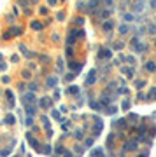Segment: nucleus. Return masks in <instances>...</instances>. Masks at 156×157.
Wrapping results in <instances>:
<instances>
[{
    "label": "nucleus",
    "instance_id": "nucleus-1",
    "mask_svg": "<svg viewBox=\"0 0 156 157\" xmlns=\"http://www.w3.org/2000/svg\"><path fill=\"white\" fill-rule=\"evenodd\" d=\"M111 58H112V52H111L109 47H102L98 51V60L100 61H107V60H111Z\"/></svg>",
    "mask_w": 156,
    "mask_h": 157
},
{
    "label": "nucleus",
    "instance_id": "nucleus-2",
    "mask_svg": "<svg viewBox=\"0 0 156 157\" xmlns=\"http://www.w3.org/2000/svg\"><path fill=\"white\" fill-rule=\"evenodd\" d=\"M96 82V70H91L86 77V86H93Z\"/></svg>",
    "mask_w": 156,
    "mask_h": 157
},
{
    "label": "nucleus",
    "instance_id": "nucleus-3",
    "mask_svg": "<svg viewBox=\"0 0 156 157\" xmlns=\"http://www.w3.org/2000/svg\"><path fill=\"white\" fill-rule=\"evenodd\" d=\"M102 30H104L105 33H109V31H112V30H114V23L111 21V19H107V21H105V23L102 25Z\"/></svg>",
    "mask_w": 156,
    "mask_h": 157
},
{
    "label": "nucleus",
    "instance_id": "nucleus-4",
    "mask_svg": "<svg viewBox=\"0 0 156 157\" xmlns=\"http://www.w3.org/2000/svg\"><path fill=\"white\" fill-rule=\"evenodd\" d=\"M23 101H32V103H35V101H37V98H35L33 93H28V94L23 96Z\"/></svg>",
    "mask_w": 156,
    "mask_h": 157
},
{
    "label": "nucleus",
    "instance_id": "nucleus-5",
    "mask_svg": "<svg viewBox=\"0 0 156 157\" xmlns=\"http://www.w3.org/2000/svg\"><path fill=\"white\" fill-rule=\"evenodd\" d=\"M111 101H112V98H109L107 94H104L102 100H100V105H102V107H107V105H111Z\"/></svg>",
    "mask_w": 156,
    "mask_h": 157
},
{
    "label": "nucleus",
    "instance_id": "nucleus-6",
    "mask_svg": "<svg viewBox=\"0 0 156 157\" xmlns=\"http://www.w3.org/2000/svg\"><path fill=\"white\" fill-rule=\"evenodd\" d=\"M46 84H47V87H54V86L58 84V77H49Z\"/></svg>",
    "mask_w": 156,
    "mask_h": 157
},
{
    "label": "nucleus",
    "instance_id": "nucleus-7",
    "mask_svg": "<svg viewBox=\"0 0 156 157\" xmlns=\"http://www.w3.org/2000/svg\"><path fill=\"white\" fill-rule=\"evenodd\" d=\"M137 141H130V143H126V147H125V150H130V152H133V150H137Z\"/></svg>",
    "mask_w": 156,
    "mask_h": 157
},
{
    "label": "nucleus",
    "instance_id": "nucleus-8",
    "mask_svg": "<svg viewBox=\"0 0 156 157\" xmlns=\"http://www.w3.org/2000/svg\"><path fill=\"white\" fill-rule=\"evenodd\" d=\"M41 107L49 108V107H51V98H42V100H41Z\"/></svg>",
    "mask_w": 156,
    "mask_h": 157
},
{
    "label": "nucleus",
    "instance_id": "nucleus-9",
    "mask_svg": "<svg viewBox=\"0 0 156 157\" xmlns=\"http://www.w3.org/2000/svg\"><path fill=\"white\" fill-rule=\"evenodd\" d=\"M70 31H72V33H74L77 38H83V37L86 35V31H84V30H70Z\"/></svg>",
    "mask_w": 156,
    "mask_h": 157
},
{
    "label": "nucleus",
    "instance_id": "nucleus-10",
    "mask_svg": "<svg viewBox=\"0 0 156 157\" xmlns=\"http://www.w3.org/2000/svg\"><path fill=\"white\" fill-rule=\"evenodd\" d=\"M51 115H53V119H56V121H60V122L63 121V117H62V113L58 112V110H53V112H51Z\"/></svg>",
    "mask_w": 156,
    "mask_h": 157
},
{
    "label": "nucleus",
    "instance_id": "nucleus-11",
    "mask_svg": "<svg viewBox=\"0 0 156 157\" xmlns=\"http://www.w3.org/2000/svg\"><path fill=\"white\" fill-rule=\"evenodd\" d=\"M26 138H28V141H30V145H32L33 148H39V141H37V140L33 138V136H30V134H28Z\"/></svg>",
    "mask_w": 156,
    "mask_h": 157
},
{
    "label": "nucleus",
    "instance_id": "nucleus-12",
    "mask_svg": "<svg viewBox=\"0 0 156 157\" xmlns=\"http://www.w3.org/2000/svg\"><path fill=\"white\" fill-rule=\"evenodd\" d=\"M146 68H147L149 72H156V63H154V61H147V63H146Z\"/></svg>",
    "mask_w": 156,
    "mask_h": 157
},
{
    "label": "nucleus",
    "instance_id": "nucleus-13",
    "mask_svg": "<svg viewBox=\"0 0 156 157\" xmlns=\"http://www.w3.org/2000/svg\"><path fill=\"white\" fill-rule=\"evenodd\" d=\"M121 70H123V73H125L126 77H130V78L133 77V68H126V66H123Z\"/></svg>",
    "mask_w": 156,
    "mask_h": 157
},
{
    "label": "nucleus",
    "instance_id": "nucleus-14",
    "mask_svg": "<svg viewBox=\"0 0 156 157\" xmlns=\"http://www.w3.org/2000/svg\"><path fill=\"white\" fill-rule=\"evenodd\" d=\"M75 38H77V37H75V35L70 31V33H68V37H67V44H68V46H72V44L75 42Z\"/></svg>",
    "mask_w": 156,
    "mask_h": 157
},
{
    "label": "nucleus",
    "instance_id": "nucleus-15",
    "mask_svg": "<svg viewBox=\"0 0 156 157\" xmlns=\"http://www.w3.org/2000/svg\"><path fill=\"white\" fill-rule=\"evenodd\" d=\"M21 31H23L21 28H11V30H9V35H11V37H12V35H21Z\"/></svg>",
    "mask_w": 156,
    "mask_h": 157
},
{
    "label": "nucleus",
    "instance_id": "nucleus-16",
    "mask_svg": "<svg viewBox=\"0 0 156 157\" xmlns=\"http://www.w3.org/2000/svg\"><path fill=\"white\" fill-rule=\"evenodd\" d=\"M128 30H130V26H128V25H121V26H119V33H121V35H126V33H128Z\"/></svg>",
    "mask_w": 156,
    "mask_h": 157
},
{
    "label": "nucleus",
    "instance_id": "nucleus-17",
    "mask_svg": "<svg viewBox=\"0 0 156 157\" xmlns=\"http://www.w3.org/2000/svg\"><path fill=\"white\" fill-rule=\"evenodd\" d=\"M30 26H32V28H33V30H37V31H39V30H42V28H44V26H42V25H41V23H39V21H33V23H32V25H30Z\"/></svg>",
    "mask_w": 156,
    "mask_h": 157
},
{
    "label": "nucleus",
    "instance_id": "nucleus-18",
    "mask_svg": "<svg viewBox=\"0 0 156 157\" xmlns=\"http://www.w3.org/2000/svg\"><path fill=\"white\" fill-rule=\"evenodd\" d=\"M77 93H79V87H77V86H72V87H68V94H74V96H77Z\"/></svg>",
    "mask_w": 156,
    "mask_h": 157
},
{
    "label": "nucleus",
    "instance_id": "nucleus-19",
    "mask_svg": "<svg viewBox=\"0 0 156 157\" xmlns=\"http://www.w3.org/2000/svg\"><path fill=\"white\" fill-rule=\"evenodd\" d=\"M116 110H118V108L112 107V105H107V107H105V112H107V113H116Z\"/></svg>",
    "mask_w": 156,
    "mask_h": 157
},
{
    "label": "nucleus",
    "instance_id": "nucleus-20",
    "mask_svg": "<svg viewBox=\"0 0 156 157\" xmlns=\"http://www.w3.org/2000/svg\"><path fill=\"white\" fill-rule=\"evenodd\" d=\"M14 121H16V119H14V115H7V117H5V124H9V126L14 124Z\"/></svg>",
    "mask_w": 156,
    "mask_h": 157
},
{
    "label": "nucleus",
    "instance_id": "nucleus-21",
    "mask_svg": "<svg viewBox=\"0 0 156 157\" xmlns=\"http://www.w3.org/2000/svg\"><path fill=\"white\" fill-rule=\"evenodd\" d=\"M5 96H7V100H9V101H11V105H14V98H12V93H11V91H9V89H7V91H5Z\"/></svg>",
    "mask_w": 156,
    "mask_h": 157
},
{
    "label": "nucleus",
    "instance_id": "nucleus-22",
    "mask_svg": "<svg viewBox=\"0 0 156 157\" xmlns=\"http://www.w3.org/2000/svg\"><path fill=\"white\" fill-rule=\"evenodd\" d=\"M109 16H111V11H107V9H105V11H102V12H100V17H102V19H107V17H109Z\"/></svg>",
    "mask_w": 156,
    "mask_h": 157
},
{
    "label": "nucleus",
    "instance_id": "nucleus-23",
    "mask_svg": "<svg viewBox=\"0 0 156 157\" xmlns=\"http://www.w3.org/2000/svg\"><path fill=\"white\" fill-rule=\"evenodd\" d=\"M35 110H37L35 107H26V112H28V115H30V117H33V115H35Z\"/></svg>",
    "mask_w": 156,
    "mask_h": 157
},
{
    "label": "nucleus",
    "instance_id": "nucleus-24",
    "mask_svg": "<svg viewBox=\"0 0 156 157\" xmlns=\"http://www.w3.org/2000/svg\"><path fill=\"white\" fill-rule=\"evenodd\" d=\"M114 126H116V127H123V126H125V119H119V121H116V122H114Z\"/></svg>",
    "mask_w": 156,
    "mask_h": 157
},
{
    "label": "nucleus",
    "instance_id": "nucleus-25",
    "mask_svg": "<svg viewBox=\"0 0 156 157\" xmlns=\"http://www.w3.org/2000/svg\"><path fill=\"white\" fill-rule=\"evenodd\" d=\"M70 68H74L75 72H79V70H81V65H79V63H70Z\"/></svg>",
    "mask_w": 156,
    "mask_h": 157
},
{
    "label": "nucleus",
    "instance_id": "nucleus-26",
    "mask_svg": "<svg viewBox=\"0 0 156 157\" xmlns=\"http://www.w3.org/2000/svg\"><path fill=\"white\" fill-rule=\"evenodd\" d=\"M128 119H130L132 122H137V119H139V115H135V113H130V115H128Z\"/></svg>",
    "mask_w": 156,
    "mask_h": 157
},
{
    "label": "nucleus",
    "instance_id": "nucleus-27",
    "mask_svg": "<svg viewBox=\"0 0 156 157\" xmlns=\"http://www.w3.org/2000/svg\"><path fill=\"white\" fill-rule=\"evenodd\" d=\"M123 17H125V21H133V14H128V12H126Z\"/></svg>",
    "mask_w": 156,
    "mask_h": 157
},
{
    "label": "nucleus",
    "instance_id": "nucleus-28",
    "mask_svg": "<svg viewBox=\"0 0 156 157\" xmlns=\"http://www.w3.org/2000/svg\"><path fill=\"white\" fill-rule=\"evenodd\" d=\"M19 51H21L25 56H28V51H26V46H19Z\"/></svg>",
    "mask_w": 156,
    "mask_h": 157
},
{
    "label": "nucleus",
    "instance_id": "nucleus-29",
    "mask_svg": "<svg viewBox=\"0 0 156 157\" xmlns=\"http://www.w3.org/2000/svg\"><path fill=\"white\" fill-rule=\"evenodd\" d=\"M25 124H26V126H32V124H33V117H30V115H28V119L25 121Z\"/></svg>",
    "mask_w": 156,
    "mask_h": 157
},
{
    "label": "nucleus",
    "instance_id": "nucleus-30",
    "mask_svg": "<svg viewBox=\"0 0 156 157\" xmlns=\"http://www.w3.org/2000/svg\"><path fill=\"white\" fill-rule=\"evenodd\" d=\"M58 154H65V148L63 147H56V155Z\"/></svg>",
    "mask_w": 156,
    "mask_h": 157
},
{
    "label": "nucleus",
    "instance_id": "nucleus-31",
    "mask_svg": "<svg viewBox=\"0 0 156 157\" xmlns=\"http://www.w3.org/2000/svg\"><path fill=\"white\" fill-rule=\"evenodd\" d=\"M93 155H96V157H104V152H102V150H95Z\"/></svg>",
    "mask_w": 156,
    "mask_h": 157
},
{
    "label": "nucleus",
    "instance_id": "nucleus-32",
    "mask_svg": "<svg viewBox=\"0 0 156 157\" xmlns=\"http://www.w3.org/2000/svg\"><path fill=\"white\" fill-rule=\"evenodd\" d=\"M30 91H32V93H35V91H37V84H35V82H32V84H30Z\"/></svg>",
    "mask_w": 156,
    "mask_h": 157
},
{
    "label": "nucleus",
    "instance_id": "nucleus-33",
    "mask_svg": "<svg viewBox=\"0 0 156 157\" xmlns=\"http://www.w3.org/2000/svg\"><path fill=\"white\" fill-rule=\"evenodd\" d=\"M128 107H130V100H125V101H123V108L128 110Z\"/></svg>",
    "mask_w": 156,
    "mask_h": 157
},
{
    "label": "nucleus",
    "instance_id": "nucleus-34",
    "mask_svg": "<svg viewBox=\"0 0 156 157\" xmlns=\"http://www.w3.org/2000/svg\"><path fill=\"white\" fill-rule=\"evenodd\" d=\"M114 49H118V51L123 49V44H121V42H116V44H114Z\"/></svg>",
    "mask_w": 156,
    "mask_h": 157
},
{
    "label": "nucleus",
    "instance_id": "nucleus-35",
    "mask_svg": "<svg viewBox=\"0 0 156 157\" xmlns=\"http://www.w3.org/2000/svg\"><path fill=\"white\" fill-rule=\"evenodd\" d=\"M135 86H137V87H144L146 82H144V80H137V84H135Z\"/></svg>",
    "mask_w": 156,
    "mask_h": 157
},
{
    "label": "nucleus",
    "instance_id": "nucleus-36",
    "mask_svg": "<svg viewBox=\"0 0 156 157\" xmlns=\"http://www.w3.org/2000/svg\"><path fill=\"white\" fill-rule=\"evenodd\" d=\"M149 98H156V87H154V89H151V93H149Z\"/></svg>",
    "mask_w": 156,
    "mask_h": 157
},
{
    "label": "nucleus",
    "instance_id": "nucleus-37",
    "mask_svg": "<svg viewBox=\"0 0 156 157\" xmlns=\"http://www.w3.org/2000/svg\"><path fill=\"white\" fill-rule=\"evenodd\" d=\"M58 19H60V21H63V19H65V12H58Z\"/></svg>",
    "mask_w": 156,
    "mask_h": 157
},
{
    "label": "nucleus",
    "instance_id": "nucleus-38",
    "mask_svg": "<svg viewBox=\"0 0 156 157\" xmlns=\"http://www.w3.org/2000/svg\"><path fill=\"white\" fill-rule=\"evenodd\" d=\"M128 63H130V65H135V58H133V56H128Z\"/></svg>",
    "mask_w": 156,
    "mask_h": 157
},
{
    "label": "nucleus",
    "instance_id": "nucleus-39",
    "mask_svg": "<svg viewBox=\"0 0 156 157\" xmlns=\"http://www.w3.org/2000/svg\"><path fill=\"white\" fill-rule=\"evenodd\" d=\"M104 2H105V5H107V7H111V5L114 4V0H104Z\"/></svg>",
    "mask_w": 156,
    "mask_h": 157
},
{
    "label": "nucleus",
    "instance_id": "nucleus-40",
    "mask_svg": "<svg viewBox=\"0 0 156 157\" xmlns=\"http://www.w3.org/2000/svg\"><path fill=\"white\" fill-rule=\"evenodd\" d=\"M44 152H46V154H51V147L46 145V147H44Z\"/></svg>",
    "mask_w": 156,
    "mask_h": 157
},
{
    "label": "nucleus",
    "instance_id": "nucleus-41",
    "mask_svg": "<svg viewBox=\"0 0 156 157\" xmlns=\"http://www.w3.org/2000/svg\"><path fill=\"white\" fill-rule=\"evenodd\" d=\"M75 138H77V140L83 138V133H81V131H77V133H75Z\"/></svg>",
    "mask_w": 156,
    "mask_h": 157
},
{
    "label": "nucleus",
    "instance_id": "nucleus-42",
    "mask_svg": "<svg viewBox=\"0 0 156 157\" xmlns=\"http://www.w3.org/2000/svg\"><path fill=\"white\" fill-rule=\"evenodd\" d=\"M91 143H93V140H91V138H88V140H86V147H91Z\"/></svg>",
    "mask_w": 156,
    "mask_h": 157
},
{
    "label": "nucleus",
    "instance_id": "nucleus-43",
    "mask_svg": "<svg viewBox=\"0 0 156 157\" xmlns=\"http://www.w3.org/2000/svg\"><path fill=\"white\" fill-rule=\"evenodd\" d=\"M56 2H58V0H47V4H49V5H56Z\"/></svg>",
    "mask_w": 156,
    "mask_h": 157
},
{
    "label": "nucleus",
    "instance_id": "nucleus-44",
    "mask_svg": "<svg viewBox=\"0 0 156 157\" xmlns=\"http://www.w3.org/2000/svg\"><path fill=\"white\" fill-rule=\"evenodd\" d=\"M23 77L25 78H30V72H23Z\"/></svg>",
    "mask_w": 156,
    "mask_h": 157
},
{
    "label": "nucleus",
    "instance_id": "nucleus-45",
    "mask_svg": "<svg viewBox=\"0 0 156 157\" xmlns=\"http://www.w3.org/2000/svg\"><path fill=\"white\" fill-rule=\"evenodd\" d=\"M63 155H65V157H74V155H72L70 152H67V150H65V154H63Z\"/></svg>",
    "mask_w": 156,
    "mask_h": 157
},
{
    "label": "nucleus",
    "instance_id": "nucleus-46",
    "mask_svg": "<svg viewBox=\"0 0 156 157\" xmlns=\"http://www.w3.org/2000/svg\"><path fill=\"white\" fill-rule=\"evenodd\" d=\"M19 4H21V5H25V4H28V0H19Z\"/></svg>",
    "mask_w": 156,
    "mask_h": 157
},
{
    "label": "nucleus",
    "instance_id": "nucleus-47",
    "mask_svg": "<svg viewBox=\"0 0 156 157\" xmlns=\"http://www.w3.org/2000/svg\"><path fill=\"white\" fill-rule=\"evenodd\" d=\"M0 70H5V63H2V65H0Z\"/></svg>",
    "mask_w": 156,
    "mask_h": 157
},
{
    "label": "nucleus",
    "instance_id": "nucleus-48",
    "mask_svg": "<svg viewBox=\"0 0 156 157\" xmlns=\"http://www.w3.org/2000/svg\"><path fill=\"white\" fill-rule=\"evenodd\" d=\"M139 157H147V154H142V155H139Z\"/></svg>",
    "mask_w": 156,
    "mask_h": 157
}]
</instances>
